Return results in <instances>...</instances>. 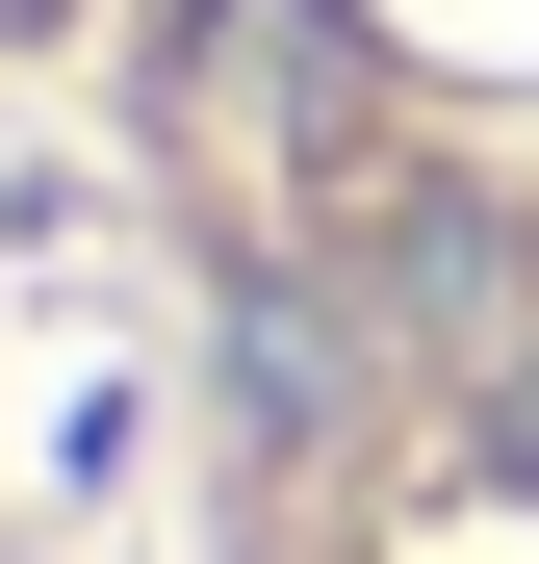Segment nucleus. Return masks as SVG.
<instances>
[{
	"mask_svg": "<svg viewBox=\"0 0 539 564\" xmlns=\"http://www.w3.org/2000/svg\"><path fill=\"white\" fill-rule=\"evenodd\" d=\"M359 282H386V334H411L463 411L539 359V257H514V206H463V180H386V257H359Z\"/></svg>",
	"mask_w": 539,
	"mask_h": 564,
	"instance_id": "nucleus-1",
	"label": "nucleus"
},
{
	"mask_svg": "<svg viewBox=\"0 0 539 564\" xmlns=\"http://www.w3.org/2000/svg\"><path fill=\"white\" fill-rule=\"evenodd\" d=\"M231 411H257V436H334V411H359V334L309 308V282H257V308H231Z\"/></svg>",
	"mask_w": 539,
	"mask_h": 564,
	"instance_id": "nucleus-2",
	"label": "nucleus"
},
{
	"mask_svg": "<svg viewBox=\"0 0 539 564\" xmlns=\"http://www.w3.org/2000/svg\"><path fill=\"white\" fill-rule=\"evenodd\" d=\"M488 488H539V359H514V386H488Z\"/></svg>",
	"mask_w": 539,
	"mask_h": 564,
	"instance_id": "nucleus-3",
	"label": "nucleus"
},
{
	"mask_svg": "<svg viewBox=\"0 0 539 564\" xmlns=\"http://www.w3.org/2000/svg\"><path fill=\"white\" fill-rule=\"evenodd\" d=\"M0 26H26V0H0Z\"/></svg>",
	"mask_w": 539,
	"mask_h": 564,
	"instance_id": "nucleus-4",
	"label": "nucleus"
}]
</instances>
